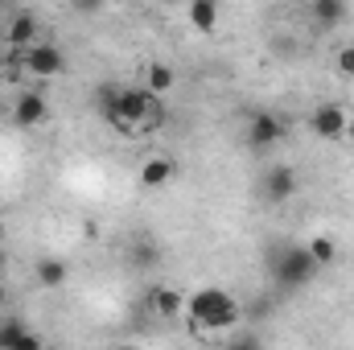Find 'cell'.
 Returning <instances> with one entry per match:
<instances>
[{"label": "cell", "instance_id": "obj_1", "mask_svg": "<svg viewBox=\"0 0 354 350\" xmlns=\"http://www.w3.org/2000/svg\"><path fill=\"white\" fill-rule=\"evenodd\" d=\"M185 313H189V326L194 330H231L243 322V309L239 301L227 293V288H198L185 297Z\"/></svg>", "mask_w": 354, "mask_h": 350}, {"label": "cell", "instance_id": "obj_2", "mask_svg": "<svg viewBox=\"0 0 354 350\" xmlns=\"http://www.w3.org/2000/svg\"><path fill=\"white\" fill-rule=\"evenodd\" d=\"M313 272H317V264L309 260L305 248H284V252L276 256V264H272V276H276L284 288H301V284H309Z\"/></svg>", "mask_w": 354, "mask_h": 350}, {"label": "cell", "instance_id": "obj_3", "mask_svg": "<svg viewBox=\"0 0 354 350\" xmlns=\"http://www.w3.org/2000/svg\"><path fill=\"white\" fill-rule=\"evenodd\" d=\"M309 128L317 140H342L351 132V111L342 103H317L313 116H309Z\"/></svg>", "mask_w": 354, "mask_h": 350}, {"label": "cell", "instance_id": "obj_4", "mask_svg": "<svg viewBox=\"0 0 354 350\" xmlns=\"http://www.w3.org/2000/svg\"><path fill=\"white\" fill-rule=\"evenodd\" d=\"M25 71L37 75V79H58L66 71V54L54 46V42H41L33 50H25Z\"/></svg>", "mask_w": 354, "mask_h": 350}, {"label": "cell", "instance_id": "obj_5", "mask_svg": "<svg viewBox=\"0 0 354 350\" xmlns=\"http://www.w3.org/2000/svg\"><path fill=\"white\" fill-rule=\"evenodd\" d=\"M46 116H50V103L41 91H25L12 99V124L17 128H37V124H46Z\"/></svg>", "mask_w": 354, "mask_h": 350}, {"label": "cell", "instance_id": "obj_6", "mask_svg": "<svg viewBox=\"0 0 354 350\" xmlns=\"http://www.w3.org/2000/svg\"><path fill=\"white\" fill-rule=\"evenodd\" d=\"M284 136V120L272 116V111H256L252 124H248V145L252 149H272L276 140Z\"/></svg>", "mask_w": 354, "mask_h": 350}, {"label": "cell", "instance_id": "obj_7", "mask_svg": "<svg viewBox=\"0 0 354 350\" xmlns=\"http://www.w3.org/2000/svg\"><path fill=\"white\" fill-rule=\"evenodd\" d=\"M292 194H297V169H292V165H272L264 174V198L280 206V202H288Z\"/></svg>", "mask_w": 354, "mask_h": 350}, {"label": "cell", "instance_id": "obj_8", "mask_svg": "<svg viewBox=\"0 0 354 350\" xmlns=\"http://www.w3.org/2000/svg\"><path fill=\"white\" fill-rule=\"evenodd\" d=\"M145 305L161 317V322H174L177 313L185 309V297L177 293V288H165V284H153L149 293H145Z\"/></svg>", "mask_w": 354, "mask_h": 350}, {"label": "cell", "instance_id": "obj_9", "mask_svg": "<svg viewBox=\"0 0 354 350\" xmlns=\"http://www.w3.org/2000/svg\"><path fill=\"white\" fill-rule=\"evenodd\" d=\"M0 350H46V342L25 322H4L0 326Z\"/></svg>", "mask_w": 354, "mask_h": 350}, {"label": "cell", "instance_id": "obj_10", "mask_svg": "<svg viewBox=\"0 0 354 350\" xmlns=\"http://www.w3.org/2000/svg\"><path fill=\"white\" fill-rule=\"evenodd\" d=\"M177 174V161L174 157H149L145 165H140V185L145 190H161V185H169Z\"/></svg>", "mask_w": 354, "mask_h": 350}, {"label": "cell", "instance_id": "obj_11", "mask_svg": "<svg viewBox=\"0 0 354 350\" xmlns=\"http://www.w3.org/2000/svg\"><path fill=\"white\" fill-rule=\"evenodd\" d=\"M33 33H37V17H33V12H12V17H8V25H4V37H8V46H12V50L29 46V42H33Z\"/></svg>", "mask_w": 354, "mask_h": 350}, {"label": "cell", "instance_id": "obj_12", "mask_svg": "<svg viewBox=\"0 0 354 350\" xmlns=\"http://www.w3.org/2000/svg\"><path fill=\"white\" fill-rule=\"evenodd\" d=\"M174 87H177L174 66H165V62H149V66H145V91H149V95L161 99V95H169Z\"/></svg>", "mask_w": 354, "mask_h": 350}, {"label": "cell", "instance_id": "obj_13", "mask_svg": "<svg viewBox=\"0 0 354 350\" xmlns=\"http://www.w3.org/2000/svg\"><path fill=\"white\" fill-rule=\"evenodd\" d=\"M185 17H189V25H194L198 33H214V25H218V4H214V0H189Z\"/></svg>", "mask_w": 354, "mask_h": 350}, {"label": "cell", "instance_id": "obj_14", "mask_svg": "<svg viewBox=\"0 0 354 350\" xmlns=\"http://www.w3.org/2000/svg\"><path fill=\"white\" fill-rule=\"evenodd\" d=\"M309 12H313V21H317V25H326V29L346 21V4H342V0H313V4H309Z\"/></svg>", "mask_w": 354, "mask_h": 350}, {"label": "cell", "instance_id": "obj_15", "mask_svg": "<svg viewBox=\"0 0 354 350\" xmlns=\"http://www.w3.org/2000/svg\"><path fill=\"white\" fill-rule=\"evenodd\" d=\"M33 272H37V284H46V288H62V284H66V276H71V272H66V264L54 260V256L37 260V268H33Z\"/></svg>", "mask_w": 354, "mask_h": 350}, {"label": "cell", "instance_id": "obj_16", "mask_svg": "<svg viewBox=\"0 0 354 350\" xmlns=\"http://www.w3.org/2000/svg\"><path fill=\"white\" fill-rule=\"evenodd\" d=\"M305 252H309V260L317 264V268H330V264L338 260V243H334L330 235H313V239L305 243Z\"/></svg>", "mask_w": 354, "mask_h": 350}, {"label": "cell", "instance_id": "obj_17", "mask_svg": "<svg viewBox=\"0 0 354 350\" xmlns=\"http://www.w3.org/2000/svg\"><path fill=\"white\" fill-rule=\"evenodd\" d=\"M334 66H338V75H346V79H354V46H342V50H338Z\"/></svg>", "mask_w": 354, "mask_h": 350}, {"label": "cell", "instance_id": "obj_18", "mask_svg": "<svg viewBox=\"0 0 354 350\" xmlns=\"http://www.w3.org/2000/svg\"><path fill=\"white\" fill-rule=\"evenodd\" d=\"M227 350H264V342H260L256 334H248V330H243V334H235V338L227 342Z\"/></svg>", "mask_w": 354, "mask_h": 350}, {"label": "cell", "instance_id": "obj_19", "mask_svg": "<svg viewBox=\"0 0 354 350\" xmlns=\"http://www.w3.org/2000/svg\"><path fill=\"white\" fill-rule=\"evenodd\" d=\"M346 140H351V145H354V120H351V132H346Z\"/></svg>", "mask_w": 354, "mask_h": 350}, {"label": "cell", "instance_id": "obj_20", "mask_svg": "<svg viewBox=\"0 0 354 350\" xmlns=\"http://www.w3.org/2000/svg\"><path fill=\"white\" fill-rule=\"evenodd\" d=\"M0 305H4V280H0Z\"/></svg>", "mask_w": 354, "mask_h": 350}, {"label": "cell", "instance_id": "obj_21", "mask_svg": "<svg viewBox=\"0 0 354 350\" xmlns=\"http://www.w3.org/2000/svg\"><path fill=\"white\" fill-rule=\"evenodd\" d=\"M120 350H145V347H120Z\"/></svg>", "mask_w": 354, "mask_h": 350}]
</instances>
